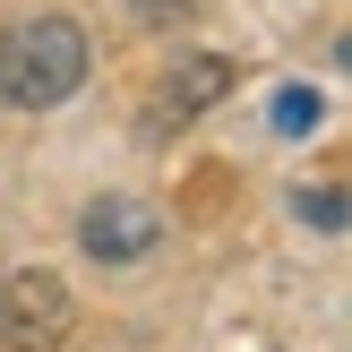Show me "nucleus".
<instances>
[{
	"label": "nucleus",
	"instance_id": "obj_6",
	"mask_svg": "<svg viewBox=\"0 0 352 352\" xmlns=\"http://www.w3.org/2000/svg\"><path fill=\"white\" fill-rule=\"evenodd\" d=\"M138 17H146V26H198L206 17V0H129Z\"/></svg>",
	"mask_w": 352,
	"mask_h": 352
},
{
	"label": "nucleus",
	"instance_id": "obj_7",
	"mask_svg": "<svg viewBox=\"0 0 352 352\" xmlns=\"http://www.w3.org/2000/svg\"><path fill=\"white\" fill-rule=\"evenodd\" d=\"M301 215L318 223V232H336L344 223V189H301Z\"/></svg>",
	"mask_w": 352,
	"mask_h": 352
},
{
	"label": "nucleus",
	"instance_id": "obj_5",
	"mask_svg": "<svg viewBox=\"0 0 352 352\" xmlns=\"http://www.w3.org/2000/svg\"><path fill=\"white\" fill-rule=\"evenodd\" d=\"M318 120H327V95H318V86H275V129H284V138H309Z\"/></svg>",
	"mask_w": 352,
	"mask_h": 352
},
{
	"label": "nucleus",
	"instance_id": "obj_1",
	"mask_svg": "<svg viewBox=\"0 0 352 352\" xmlns=\"http://www.w3.org/2000/svg\"><path fill=\"white\" fill-rule=\"evenodd\" d=\"M86 86V26L78 17H17L0 34V103L52 112Z\"/></svg>",
	"mask_w": 352,
	"mask_h": 352
},
{
	"label": "nucleus",
	"instance_id": "obj_4",
	"mask_svg": "<svg viewBox=\"0 0 352 352\" xmlns=\"http://www.w3.org/2000/svg\"><path fill=\"white\" fill-rule=\"evenodd\" d=\"M232 95V60H215V52H189L181 69L164 78V103H155V129H181V120H198L206 103Z\"/></svg>",
	"mask_w": 352,
	"mask_h": 352
},
{
	"label": "nucleus",
	"instance_id": "obj_2",
	"mask_svg": "<svg viewBox=\"0 0 352 352\" xmlns=\"http://www.w3.org/2000/svg\"><path fill=\"white\" fill-rule=\"evenodd\" d=\"M0 344L9 352H69L78 344V292L52 267H17L0 284Z\"/></svg>",
	"mask_w": 352,
	"mask_h": 352
},
{
	"label": "nucleus",
	"instance_id": "obj_3",
	"mask_svg": "<svg viewBox=\"0 0 352 352\" xmlns=\"http://www.w3.org/2000/svg\"><path fill=\"white\" fill-rule=\"evenodd\" d=\"M155 241H164V215H155L146 198H129V189H112V198H95L78 215V250L95 258V267H138Z\"/></svg>",
	"mask_w": 352,
	"mask_h": 352
}]
</instances>
